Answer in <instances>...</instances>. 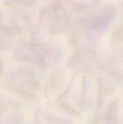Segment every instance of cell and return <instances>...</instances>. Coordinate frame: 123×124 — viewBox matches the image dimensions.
<instances>
[{"mask_svg":"<svg viewBox=\"0 0 123 124\" xmlns=\"http://www.w3.org/2000/svg\"><path fill=\"white\" fill-rule=\"evenodd\" d=\"M7 86L10 90L30 99L36 97L38 90V81L36 75L29 70L14 71L7 77Z\"/></svg>","mask_w":123,"mask_h":124,"instance_id":"obj_1","label":"cell"},{"mask_svg":"<svg viewBox=\"0 0 123 124\" xmlns=\"http://www.w3.org/2000/svg\"><path fill=\"white\" fill-rule=\"evenodd\" d=\"M41 16L49 21V33L59 35L66 31L68 25V18L65 8L60 2H55L49 9L43 10Z\"/></svg>","mask_w":123,"mask_h":124,"instance_id":"obj_2","label":"cell"},{"mask_svg":"<svg viewBox=\"0 0 123 124\" xmlns=\"http://www.w3.org/2000/svg\"><path fill=\"white\" fill-rule=\"evenodd\" d=\"M110 22V11L109 6H104L96 13L94 18L83 23L85 35L90 39H96L102 35Z\"/></svg>","mask_w":123,"mask_h":124,"instance_id":"obj_3","label":"cell"},{"mask_svg":"<svg viewBox=\"0 0 123 124\" xmlns=\"http://www.w3.org/2000/svg\"><path fill=\"white\" fill-rule=\"evenodd\" d=\"M95 58V53L93 51L80 50L70 58L68 61V67L75 71H86L91 67Z\"/></svg>","mask_w":123,"mask_h":124,"instance_id":"obj_4","label":"cell"},{"mask_svg":"<svg viewBox=\"0 0 123 124\" xmlns=\"http://www.w3.org/2000/svg\"><path fill=\"white\" fill-rule=\"evenodd\" d=\"M14 59L19 61L26 62L38 67L45 66V61L42 52L37 46L34 47H22L18 48L14 54Z\"/></svg>","mask_w":123,"mask_h":124,"instance_id":"obj_5","label":"cell"},{"mask_svg":"<svg viewBox=\"0 0 123 124\" xmlns=\"http://www.w3.org/2000/svg\"><path fill=\"white\" fill-rule=\"evenodd\" d=\"M71 11L75 13L88 12L98 5L99 0H65Z\"/></svg>","mask_w":123,"mask_h":124,"instance_id":"obj_6","label":"cell"},{"mask_svg":"<svg viewBox=\"0 0 123 124\" xmlns=\"http://www.w3.org/2000/svg\"><path fill=\"white\" fill-rule=\"evenodd\" d=\"M8 3L33 6L36 3V0H9V2H8Z\"/></svg>","mask_w":123,"mask_h":124,"instance_id":"obj_7","label":"cell"},{"mask_svg":"<svg viewBox=\"0 0 123 124\" xmlns=\"http://www.w3.org/2000/svg\"><path fill=\"white\" fill-rule=\"evenodd\" d=\"M2 70H3V64H2V60H1V58H0V76L2 75Z\"/></svg>","mask_w":123,"mask_h":124,"instance_id":"obj_8","label":"cell"},{"mask_svg":"<svg viewBox=\"0 0 123 124\" xmlns=\"http://www.w3.org/2000/svg\"><path fill=\"white\" fill-rule=\"evenodd\" d=\"M0 22H1V15H0Z\"/></svg>","mask_w":123,"mask_h":124,"instance_id":"obj_9","label":"cell"}]
</instances>
